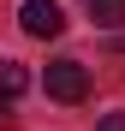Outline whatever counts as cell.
Listing matches in <instances>:
<instances>
[{
  "instance_id": "obj_1",
  "label": "cell",
  "mask_w": 125,
  "mask_h": 131,
  "mask_svg": "<svg viewBox=\"0 0 125 131\" xmlns=\"http://www.w3.org/2000/svg\"><path fill=\"white\" fill-rule=\"evenodd\" d=\"M18 24H24V36L48 42V36L66 30V12H60V0H24V6H18Z\"/></svg>"
},
{
  "instance_id": "obj_6",
  "label": "cell",
  "mask_w": 125,
  "mask_h": 131,
  "mask_svg": "<svg viewBox=\"0 0 125 131\" xmlns=\"http://www.w3.org/2000/svg\"><path fill=\"white\" fill-rule=\"evenodd\" d=\"M101 131H125V113H107V119H101Z\"/></svg>"
},
{
  "instance_id": "obj_5",
  "label": "cell",
  "mask_w": 125,
  "mask_h": 131,
  "mask_svg": "<svg viewBox=\"0 0 125 131\" xmlns=\"http://www.w3.org/2000/svg\"><path fill=\"white\" fill-rule=\"evenodd\" d=\"M12 125V95H0V131Z\"/></svg>"
},
{
  "instance_id": "obj_3",
  "label": "cell",
  "mask_w": 125,
  "mask_h": 131,
  "mask_svg": "<svg viewBox=\"0 0 125 131\" xmlns=\"http://www.w3.org/2000/svg\"><path fill=\"white\" fill-rule=\"evenodd\" d=\"M24 90H30V72H24V66H12V60H0V95L18 101Z\"/></svg>"
},
{
  "instance_id": "obj_4",
  "label": "cell",
  "mask_w": 125,
  "mask_h": 131,
  "mask_svg": "<svg viewBox=\"0 0 125 131\" xmlns=\"http://www.w3.org/2000/svg\"><path fill=\"white\" fill-rule=\"evenodd\" d=\"M89 18H95L101 30H119L125 24V0H89Z\"/></svg>"
},
{
  "instance_id": "obj_2",
  "label": "cell",
  "mask_w": 125,
  "mask_h": 131,
  "mask_svg": "<svg viewBox=\"0 0 125 131\" xmlns=\"http://www.w3.org/2000/svg\"><path fill=\"white\" fill-rule=\"evenodd\" d=\"M48 95L54 101H83L89 95V72H83L77 60H54L48 66Z\"/></svg>"
}]
</instances>
